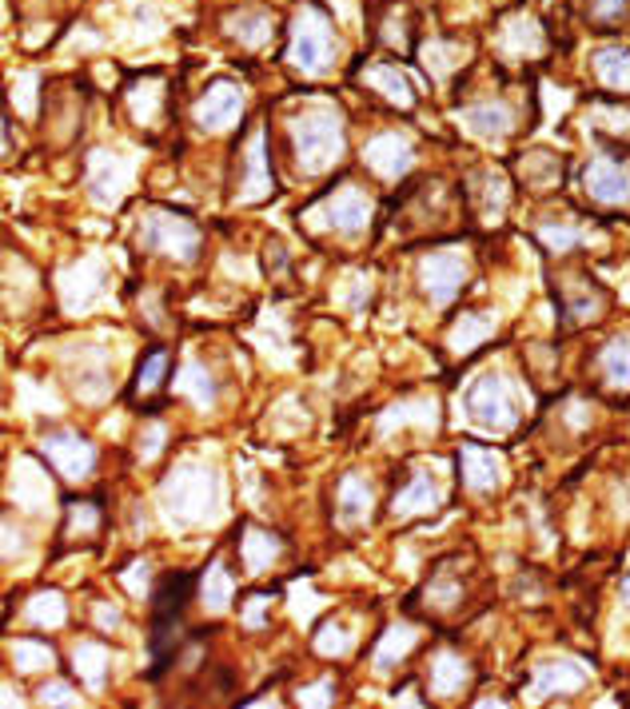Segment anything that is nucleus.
Returning a JSON list of instances; mask_svg holds the SVG:
<instances>
[{
	"instance_id": "dca6fc26",
	"label": "nucleus",
	"mask_w": 630,
	"mask_h": 709,
	"mask_svg": "<svg viewBox=\"0 0 630 709\" xmlns=\"http://www.w3.org/2000/svg\"><path fill=\"white\" fill-rule=\"evenodd\" d=\"M583 670L575 662H542L535 677V694H554V689H579L583 686Z\"/></svg>"
},
{
	"instance_id": "5701e85b",
	"label": "nucleus",
	"mask_w": 630,
	"mask_h": 709,
	"mask_svg": "<svg viewBox=\"0 0 630 709\" xmlns=\"http://www.w3.org/2000/svg\"><path fill=\"white\" fill-rule=\"evenodd\" d=\"M243 160H248V180L243 184H252V192H248V199H260L267 192V172H264V140H260V131L252 136V148L243 152Z\"/></svg>"
},
{
	"instance_id": "20e7f679",
	"label": "nucleus",
	"mask_w": 630,
	"mask_h": 709,
	"mask_svg": "<svg viewBox=\"0 0 630 709\" xmlns=\"http://www.w3.org/2000/svg\"><path fill=\"white\" fill-rule=\"evenodd\" d=\"M311 216H316V224H320V228L355 236V231L367 228V219H371V204H367L364 192H355V187H340V192L323 199Z\"/></svg>"
},
{
	"instance_id": "4468645a",
	"label": "nucleus",
	"mask_w": 630,
	"mask_h": 709,
	"mask_svg": "<svg viewBox=\"0 0 630 709\" xmlns=\"http://www.w3.org/2000/svg\"><path fill=\"white\" fill-rule=\"evenodd\" d=\"M595 72L615 92H630V48H603L595 56Z\"/></svg>"
},
{
	"instance_id": "6ab92c4d",
	"label": "nucleus",
	"mask_w": 630,
	"mask_h": 709,
	"mask_svg": "<svg viewBox=\"0 0 630 709\" xmlns=\"http://www.w3.org/2000/svg\"><path fill=\"white\" fill-rule=\"evenodd\" d=\"M598 367L607 375V382L615 387H627L630 382V339H610L603 355H598Z\"/></svg>"
},
{
	"instance_id": "473e14b6",
	"label": "nucleus",
	"mask_w": 630,
	"mask_h": 709,
	"mask_svg": "<svg viewBox=\"0 0 630 709\" xmlns=\"http://www.w3.org/2000/svg\"><path fill=\"white\" fill-rule=\"evenodd\" d=\"M542 240L554 243V251H566V248H571V243L579 240V236H575V231H566V228H559V231L547 228V231H542Z\"/></svg>"
},
{
	"instance_id": "9d476101",
	"label": "nucleus",
	"mask_w": 630,
	"mask_h": 709,
	"mask_svg": "<svg viewBox=\"0 0 630 709\" xmlns=\"http://www.w3.org/2000/svg\"><path fill=\"white\" fill-rule=\"evenodd\" d=\"M192 586H196V574H164L160 586L152 590V618H160V622L180 618L184 602L192 598Z\"/></svg>"
},
{
	"instance_id": "c756f323",
	"label": "nucleus",
	"mask_w": 630,
	"mask_h": 709,
	"mask_svg": "<svg viewBox=\"0 0 630 709\" xmlns=\"http://www.w3.org/2000/svg\"><path fill=\"white\" fill-rule=\"evenodd\" d=\"M228 579H224L220 570L211 567V586H208V579H204V602H208L211 610H224V606H228Z\"/></svg>"
},
{
	"instance_id": "f3484780",
	"label": "nucleus",
	"mask_w": 630,
	"mask_h": 709,
	"mask_svg": "<svg viewBox=\"0 0 630 709\" xmlns=\"http://www.w3.org/2000/svg\"><path fill=\"white\" fill-rule=\"evenodd\" d=\"M463 121L479 136H503V131H511V112L503 104H476V108L463 112Z\"/></svg>"
},
{
	"instance_id": "c85d7f7f",
	"label": "nucleus",
	"mask_w": 630,
	"mask_h": 709,
	"mask_svg": "<svg viewBox=\"0 0 630 709\" xmlns=\"http://www.w3.org/2000/svg\"><path fill=\"white\" fill-rule=\"evenodd\" d=\"M486 331H491V323H486V319H471V316H467V323H459V331L451 335V343H455V347L471 351V347H476V339L486 335Z\"/></svg>"
},
{
	"instance_id": "cd10ccee",
	"label": "nucleus",
	"mask_w": 630,
	"mask_h": 709,
	"mask_svg": "<svg viewBox=\"0 0 630 709\" xmlns=\"http://www.w3.org/2000/svg\"><path fill=\"white\" fill-rule=\"evenodd\" d=\"M12 657H16L24 670L53 666V650H48V645H36V642H16L12 645Z\"/></svg>"
},
{
	"instance_id": "1a4fd4ad",
	"label": "nucleus",
	"mask_w": 630,
	"mask_h": 709,
	"mask_svg": "<svg viewBox=\"0 0 630 709\" xmlns=\"http://www.w3.org/2000/svg\"><path fill=\"white\" fill-rule=\"evenodd\" d=\"M420 275L427 295H432V304H451L467 279V267L455 255H432V260H423Z\"/></svg>"
},
{
	"instance_id": "2eb2a0df",
	"label": "nucleus",
	"mask_w": 630,
	"mask_h": 709,
	"mask_svg": "<svg viewBox=\"0 0 630 709\" xmlns=\"http://www.w3.org/2000/svg\"><path fill=\"white\" fill-rule=\"evenodd\" d=\"M435 499H439V494H435V482L427 479V474H415V479L396 494V514L399 518H411V514L432 511Z\"/></svg>"
},
{
	"instance_id": "bb28decb",
	"label": "nucleus",
	"mask_w": 630,
	"mask_h": 709,
	"mask_svg": "<svg viewBox=\"0 0 630 709\" xmlns=\"http://www.w3.org/2000/svg\"><path fill=\"white\" fill-rule=\"evenodd\" d=\"M411 642H415V633H411L408 626H396V630L388 633V642L379 645V654H376L379 670H388V666H391V657H396V654H408Z\"/></svg>"
},
{
	"instance_id": "4be33fe9",
	"label": "nucleus",
	"mask_w": 630,
	"mask_h": 709,
	"mask_svg": "<svg viewBox=\"0 0 630 709\" xmlns=\"http://www.w3.org/2000/svg\"><path fill=\"white\" fill-rule=\"evenodd\" d=\"M104 666H108V650L96 642H80L77 645V670H84V682L89 689L104 686Z\"/></svg>"
},
{
	"instance_id": "7ed1b4c3",
	"label": "nucleus",
	"mask_w": 630,
	"mask_h": 709,
	"mask_svg": "<svg viewBox=\"0 0 630 709\" xmlns=\"http://www.w3.org/2000/svg\"><path fill=\"white\" fill-rule=\"evenodd\" d=\"M140 243L152 251H164L172 260H192L199 248V231L192 219L172 216V211H148L140 224Z\"/></svg>"
},
{
	"instance_id": "39448f33",
	"label": "nucleus",
	"mask_w": 630,
	"mask_h": 709,
	"mask_svg": "<svg viewBox=\"0 0 630 709\" xmlns=\"http://www.w3.org/2000/svg\"><path fill=\"white\" fill-rule=\"evenodd\" d=\"M467 411L486 426H511L515 423V399L503 375H483L467 394Z\"/></svg>"
},
{
	"instance_id": "393cba45",
	"label": "nucleus",
	"mask_w": 630,
	"mask_h": 709,
	"mask_svg": "<svg viewBox=\"0 0 630 709\" xmlns=\"http://www.w3.org/2000/svg\"><path fill=\"white\" fill-rule=\"evenodd\" d=\"M28 618L36 626H60L65 622V598L60 594H36L33 606H28Z\"/></svg>"
},
{
	"instance_id": "a211bd4d",
	"label": "nucleus",
	"mask_w": 630,
	"mask_h": 709,
	"mask_svg": "<svg viewBox=\"0 0 630 709\" xmlns=\"http://www.w3.org/2000/svg\"><path fill=\"white\" fill-rule=\"evenodd\" d=\"M240 550H243V567L248 570H267L272 567V558L279 554V538L267 535V530H248Z\"/></svg>"
},
{
	"instance_id": "0eeeda50",
	"label": "nucleus",
	"mask_w": 630,
	"mask_h": 709,
	"mask_svg": "<svg viewBox=\"0 0 630 709\" xmlns=\"http://www.w3.org/2000/svg\"><path fill=\"white\" fill-rule=\"evenodd\" d=\"M243 108V92L228 80H216V84L196 100V124L204 131H224L240 121Z\"/></svg>"
},
{
	"instance_id": "2f4dec72",
	"label": "nucleus",
	"mask_w": 630,
	"mask_h": 709,
	"mask_svg": "<svg viewBox=\"0 0 630 709\" xmlns=\"http://www.w3.org/2000/svg\"><path fill=\"white\" fill-rule=\"evenodd\" d=\"M41 701H53V706H80V694H72L68 686H53V689H45V698Z\"/></svg>"
},
{
	"instance_id": "7c9ffc66",
	"label": "nucleus",
	"mask_w": 630,
	"mask_h": 709,
	"mask_svg": "<svg viewBox=\"0 0 630 709\" xmlns=\"http://www.w3.org/2000/svg\"><path fill=\"white\" fill-rule=\"evenodd\" d=\"M622 12H627V0H591V16H595L603 28L622 21Z\"/></svg>"
},
{
	"instance_id": "9b49d317",
	"label": "nucleus",
	"mask_w": 630,
	"mask_h": 709,
	"mask_svg": "<svg viewBox=\"0 0 630 709\" xmlns=\"http://www.w3.org/2000/svg\"><path fill=\"white\" fill-rule=\"evenodd\" d=\"M364 156H367V164L376 168L379 175H388L391 180V175H399L411 164V144L403 140V136H391L388 131V136H376V140L367 144Z\"/></svg>"
},
{
	"instance_id": "a878e982",
	"label": "nucleus",
	"mask_w": 630,
	"mask_h": 709,
	"mask_svg": "<svg viewBox=\"0 0 630 709\" xmlns=\"http://www.w3.org/2000/svg\"><path fill=\"white\" fill-rule=\"evenodd\" d=\"M371 80H376V84H383V92H388L396 104H403V108H411V104H415V96H411V84L399 77L396 68H376V72H371Z\"/></svg>"
},
{
	"instance_id": "b1692460",
	"label": "nucleus",
	"mask_w": 630,
	"mask_h": 709,
	"mask_svg": "<svg viewBox=\"0 0 630 709\" xmlns=\"http://www.w3.org/2000/svg\"><path fill=\"white\" fill-rule=\"evenodd\" d=\"M467 677V662H459V657H439L432 670V689L435 694H455V689L463 686Z\"/></svg>"
},
{
	"instance_id": "f704fd0d",
	"label": "nucleus",
	"mask_w": 630,
	"mask_h": 709,
	"mask_svg": "<svg viewBox=\"0 0 630 709\" xmlns=\"http://www.w3.org/2000/svg\"><path fill=\"white\" fill-rule=\"evenodd\" d=\"M622 602H627V606H630V574H627V579H622Z\"/></svg>"
},
{
	"instance_id": "423d86ee",
	"label": "nucleus",
	"mask_w": 630,
	"mask_h": 709,
	"mask_svg": "<svg viewBox=\"0 0 630 709\" xmlns=\"http://www.w3.org/2000/svg\"><path fill=\"white\" fill-rule=\"evenodd\" d=\"M41 455L53 462L65 479H89L96 467V447L84 435H48L41 443Z\"/></svg>"
},
{
	"instance_id": "f257e3e1",
	"label": "nucleus",
	"mask_w": 630,
	"mask_h": 709,
	"mask_svg": "<svg viewBox=\"0 0 630 709\" xmlns=\"http://www.w3.org/2000/svg\"><path fill=\"white\" fill-rule=\"evenodd\" d=\"M291 144H296L303 172H328L343 156V128L335 112H303L291 121Z\"/></svg>"
},
{
	"instance_id": "412c9836",
	"label": "nucleus",
	"mask_w": 630,
	"mask_h": 709,
	"mask_svg": "<svg viewBox=\"0 0 630 709\" xmlns=\"http://www.w3.org/2000/svg\"><path fill=\"white\" fill-rule=\"evenodd\" d=\"M164 371H168V351L156 347L148 351L140 367H136V379H133V394H152L160 382H164Z\"/></svg>"
},
{
	"instance_id": "f03ea898",
	"label": "nucleus",
	"mask_w": 630,
	"mask_h": 709,
	"mask_svg": "<svg viewBox=\"0 0 630 709\" xmlns=\"http://www.w3.org/2000/svg\"><path fill=\"white\" fill-rule=\"evenodd\" d=\"M335 53V33L332 21L323 16L316 4H303L291 24V60H296L303 72H323L328 60Z\"/></svg>"
},
{
	"instance_id": "6e6552de",
	"label": "nucleus",
	"mask_w": 630,
	"mask_h": 709,
	"mask_svg": "<svg viewBox=\"0 0 630 709\" xmlns=\"http://www.w3.org/2000/svg\"><path fill=\"white\" fill-rule=\"evenodd\" d=\"M586 196L607 204V208L630 204V172L615 160H595L586 168Z\"/></svg>"
},
{
	"instance_id": "aec40b11",
	"label": "nucleus",
	"mask_w": 630,
	"mask_h": 709,
	"mask_svg": "<svg viewBox=\"0 0 630 709\" xmlns=\"http://www.w3.org/2000/svg\"><path fill=\"white\" fill-rule=\"evenodd\" d=\"M232 33L240 36V44H248V48H260V44L272 36V16L260 9H243L240 16H232Z\"/></svg>"
},
{
	"instance_id": "f8f14e48",
	"label": "nucleus",
	"mask_w": 630,
	"mask_h": 709,
	"mask_svg": "<svg viewBox=\"0 0 630 709\" xmlns=\"http://www.w3.org/2000/svg\"><path fill=\"white\" fill-rule=\"evenodd\" d=\"M459 462H463V482L471 487V491L495 487L499 470H503V462H499L495 450H483V447H476V443H467V447L459 450Z\"/></svg>"
},
{
	"instance_id": "ddd939ff",
	"label": "nucleus",
	"mask_w": 630,
	"mask_h": 709,
	"mask_svg": "<svg viewBox=\"0 0 630 709\" xmlns=\"http://www.w3.org/2000/svg\"><path fill=\"white\" fill-rule=\"evenodd\" d=\"M335 502H340V518L347 526L364 523L367 511H371V487H367L359 474H343L340 491H335Z\"/></svg>"
},
{
	"instance_id": "72a5a7b5",
	"label": "nucleus",
	"mask_w": 630,
	"mask_h": 709,
	"mask_svg": "<svg viewBox=\"0 0 630 709\" xmlns=\"http://www.w3.org/2000/svg\"><path fill=\"white\" fill-rule=\"evenodd\" d=\"M299 701H308V706H328V682H323V686H311L308 694H299Z\"/></svg>"
}]
</instances>
